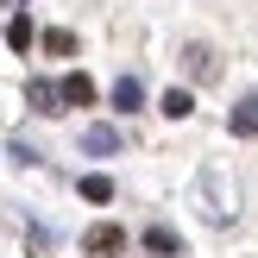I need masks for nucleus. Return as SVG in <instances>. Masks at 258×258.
<instances>
[{"instance_id": "2", "label": "nucleus", "mask_w": 258, "mask_h": 258, "mask_svg": "<svg viewBox=\"0 0 258 258\" xmlns=\"http://www.w3.org/2000/svg\"><path fill=\"white\" fill-rule=\"evenodd\" d=\"M183 70L196 76V82H214V76H221V57H214V44L189 38V44H183Z\"/></svg>"}, {"instance_id": "7", "label": "nucleus", "mask_w": 258, "mask_h": 258, "mask_svg": "<svg viewBox=\"0 0 258 258\" xmlns=\"http://www.w3.org/2000/svg\"><path fill=\"white\" fill-rule=\"evenodd\" d=\"M113 107H120V113L145 107V82H139V76H120V82H113Z\"/></svg>"}, {"instance_id": "4", "label": "nucleus", "mask_w": 258, "mask_h": 258, "mask_svg": "<svg viewBox=\"0 0 258 258\" xmlns=\"http://www.w3.org/2000/svg\"><path fill=\"white\" fill-rule=\"evenodd\" d=\"M227 133L233 139H258V95H246L233 113H227Z\"/></svg>"}, {"instance_id": "3", "label": "nucleus", "mask_w": 258, "mask_h": 258, "mask_svg": "<svg viewBox=\"0 0 258 258\" xmlns=\"http://www.w3.org/2000/svg\"><path fill=\"white\" fill-rule=\"evenodd\" d=\"M57 101H63V107H88V101H95V82H88L82 70H70V76L57 82Z\"/></svg>"}, {"instance_id": "10", "label": "nucleus", "mask_w": 258, "mask_h": 258, "mask_svg": "<svg viewBox=\"0 0 258 258\" xmlns=\"http://www.w3.org/2000/svg\"><path fill=\"white\" fill-rule=\"evenodd\" d=\"M38 44H44L50 57H76V32H63V25H50V32L38 38Z\"/></svg>"}, {"instance_id": "11", "label": "nucleus", "mask_w": 258, "mask_h": 258, "mask_svg": "<svg viewBox=\"0 0 258 258\" xmlns=\"http://www.w3.org/2000/svg\"><path fill=\"white\" fill-rule=\"evenodd\" d=\"M25 246H32V258H57V233H50V227H32Z\"/></svg>"}, {"instance_id": "8", "label": "nucleus", "mask_w": 258, "mask_h": 258, "mask_svg": "<svg viewBox=\"0 0 258 258\" xmlns=\"http://www.w3.org/2000/svg\"><path fill=\"white\" fill-rule=\"evenodd\" d=\"M145 246L164 252V258H176V252H183V239H176V227H145Z\"/></svg>"}, {"instance_id": "6", "label": "nucleus", "mask_w": 258, "mask_h": 258, "mask_svg": "<svg viewBox=\"0 0 258 258\" xmlns=\"http://www.w3.org/2000/svg\"><path fill=\"white\" fill-rule=\"evenodd\" d=\"M82 151H88V158H113V151H120V133H113V126H88Z\"/></svg>"}, {"instance_id": "12", "label": "nucleus", "mask_w": 258, "mask_h": 258, "mask_svg": "<svg viewBox=\"0 0 258 258\" xmlns=\"http://www.w3.org/2000/svg\"><path fill=\"white\" fill-rule=\"evenodd\" d=\"M7 44H13V50H32V19H25V13L7 25Z\"/></svg>"}, {"instance_id": "1", "label": "nucleus", "mask_w": 258, "mask_h": 258, "mask_svg": "<svg viewBox=\"0 0 258 258\" xmlns=\"http://www.w3.org/2000/svg\"><path fill=\"white\" fill-rule=\"evenodd\" d=\"M82 252H88V258H120V252H126V233H120L113 221H101V227L82 233Z\"/></svg>"}, {"instance_id": "13", "label": "nucleus", "mask_w": 258, "mask_h": 258, "mask_svg": "<svg viewBox=\"0 0 258 258\" xmlns=\"http://www.w3.org/2000/svg\"><path fill=\"white\" fill-rule=\"evenodd\" d=\"M82 196L88 202H113V183H107V176H82Z\"/></svg>"}, {"instance_id": "9", "label": "nucleus", "mask_w": 258, "mask_h": 258, "mask_svg": "<svg viewBox=\"0 0 258 258\" xmlns=\"http://www.w3.org/2000/svg\"><path fill=\"white\" fill-rule=\"evenodd\" d=\"M158 107L170 113V120H189V113H196V95H189V88H170V95H164Z\"/></svg>"}, {"instance_id": "5", "label": "nucleus", "mask_w": 258, "mask_h": 258, "mask_svg": "<svg viewBox=\"0 0 258 258\" xmlns=\"http://www.w3.org/2000/svg\"><path fill=\"white\" fill-rule=\"evenodd\" d=\"M25 101H32L38 113H63V101H57V82H44V76H25Z\"/></svg>"}]
</instances>
